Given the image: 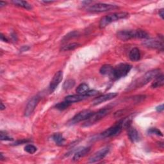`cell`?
<instances>
[{
	"instance_id": "6da1fadb",
	"label": "cell",
	"mask_w": 164,
	"mask_h": 164,
	"mask_svg": "<svg viewBox=\"0 0 164 164\" xmlns=\"http://www.w3.org/2000/svg\"><path fill=\"white\" fill-rule=\"evenodd\" d=\"M131 125V121L129 118H125L120 120L117 124L113 126L108 128L105 131L102 132L100 135L97 136L96 139H104L106 138H110L112 136L119 134L123 128H128Z\"/></svg>"
},
{
	"instance_id": "7a4b0ae2",
	"label": "cell",
	"mask_w": 164,
	"mask_h": 164,
	"mask_svg": "<svg viewBox=\"0 0 164 164\" xmlns=\"http://www.w3.org/2000/svg\"><path fill=\"white\" fill-rule=\"evenodd\" d=\"M160 70L158 69H153L147 71L144 76L133 81L132 84L128 87L126 91L135 90L136 89V88L142 87L143 86L147 84L149 81H151V80L156 78L158 75L160 74Z\"/></svg>"
},
{
	"instance_id": "3957f363",
	"label": "cell",
	"mask_w": 164,
	"mask_h": 164,
	"mask_svg": "<svg viewBox=\"0 0 164 164\" xmlns=\"http://www.w3.org/2000/svg\"><path fill=\"white\" fill-rule=\"evenodd\" d=\"M117 37L121 40L126 41L132 39H149V34L142 30H121L117 33Z\"/></svg>"
},
{
	"instance_id": "277c9868",
	"label": "cell",
	"mask_w": 164,
	"mask_h": 164,
	"mask_svg": "<svg viewBox=\"0 0 164 164\" xmlns=\"http://www.w3.org/2000/svg\"><path fill=\"white\" fill-rule=\"evenodd\" d=\"M129 17V13L128 12H116L106 16L102 17L99 22L100 28H104L106 26L110 24L117 21V20L122 19H126Z\"/></svg>"
},
{
	"instance_id": "5b68a950",
	"label": "cell",
	"mask_w": 164,
	"mask_h": 164,
	"mask_svg": "<svg viewBox=\"0 0 164 164\" xmlns=\"http://www.w3.org/2000/svg\"><path fill=\"white\" fill-rule=\"evenodd\" d=\"M132 69V65L128 64H120L113 68L112 74L110 76L113 80H117L125 77Z\"/></svg>"
},
{
	"instance_id": "8992f818",
	"label": "cell",
	"mask_w": 164,
	"mask_h": 164,
	"mask_svg": "<svg viewBox=\"0 0 164 164\" xmlns=\"http://www.w3.org/2000/svg\"><path fill=\"white\" fill-rule=\"evenodd\" d=\"M110 109L109 108H105L101 109L96 113H93L90 117L87 119L86 121L84 123L83 127H89L91 126L94 125L95 123L99 122L100 120H101L102 118L105 117V116L110 112Z\"/></svg>"
},
{
	"instance_id": "52a82bcc",
	"label": "cell",
	"mask_w": 164,
	"mask_h": 164,
	"mask_svg": "<svg viewBox=\"0 0 164 164\" xmlns=\"http://www.w3.org/2000/svg\"><path fill=\"white\" fill-rule=\"evenodd\" d=\"M119 9V6L106 3H97L91 6H88L87 8V10L91 12H105L108 11H111Z\"/></svg>"
},
{
	"instance_id": "ba28073f",
	"label": "cell",
	"mask_w": 164,
	"mask_h": 164,
	"mask_svg": "<svg viewBox=\"0 0 164 164\" xmlns=\"http://www.w3.org/2000/svg\"><path fill=\"white\" fill-rule=\"evenodd\" d=\"M110 151V146H106L103 148L101 149L96 153H95L92 156H91L88 159V163H95L98 162L102 159H103L109 153Z\"/></svg>"
},
{
	"instance_id": "9c48e42d",
	"label": "cell",
	"mask_w": 164,
	"mask_h": 164,
	"mask_svg": "<svg viewBox=\"0 0 164 164\" xmlns=\"http://www.w3.org/2000/svg\"><path fill=\"white\" fill-rule=\"evenodd\" d=\"M94 112L90 110H84L79 112L76 115H75L68 123H69L70 125H73L82 121H86L87 119L90 117V116Z\"/></svg>"
},
{
	"instance_id": "30bf717a",
	"label": "cell",
	"mask_w": 164,
	"mask_h": 164,
	"mask_svg": "<svg viewBox=\"0 0 164 164\" xmlns=\"http://www.w3.org/2000/svg\"><path fill=\"white\" fill-rule=\"evenodd\" d=\"M142 44L149 48L157 49L159 50L163 51V40H156V39H146L142 43Z\"/></svg>"
},
{
	"instance_id": "8fae6325",
	"label": "cell",
	"mask_w": 164,
	"mask_h": 164,
	"mask_svg": "<svg viewBox=\"0 0 164 164\" xmlns=\"http://www.w3.org/2000/svg\"><path fill=\"white\" fill-rule=\"evenodd\" d=\"M40 100V97L38 95L32 98L27 104L25 110H24V115L26 117H29V116L33 112L37 105H38Z\"/></svg>"
},
{
	"instance_id": "7c38bea8",
	"label": "cell",
	"mask_w": 164,
	"mask_h": 164,
	"mask_svg": "<svg viewBox=\"0 0 164 164\" xmlns=\"http://www.w3.org/2000/svg\"><path fill=\"white\" fill-rule=\"evenodd\" d=\"M62 78H63L62 71H58L54 75L49 87V90L50 93H53L56 90V88L60 84L62 80Z\"/></svg>"
},
{
	"instance_id": "4fadbf2b",
	"label": "cell",
	"mask_w": 164,
	"mask_h": 164,
	"mask_svg": "<svg viewBox=\"0 0 164 164\" xmlns=\"http://www.w3.org/2000/svg\"><path fill=\"white\" fill-rule=\"evenodd\" d=\"M118 94L115 93V92H113V93H109L107 94H105L101 95V96L96 98L95 99H94L92 101V105L95 106V105H99L102 102H104L105 101L111 100L114 98H115L116 96H117Z\"/></svg>"
},
{
	"instance_id": "5bb4252c",
	"label": "cell",
	"mask_w": 164,
	"mask_h": 164,
	"mask_svg": "<svg viewBox=\"0 0 164 164\" xmlns=\"http://www.w3.org/2000/svg\"><path fill=\"white\" fill-rule=\"evenodd\" d=\"M128 135L129 140L133 142H136L140 140V136L138 131L131 126L128 127Z\"/></svg>"
},
{
	"instance_id": "9a60e30c",
	"label": "cell",
	"mask_w": 164,
	"mask_h": 164,
	"mask_svg": "<svg viewBox=\"0 0 164 164\" xmlns=\"http://www.w3.org/2000/svg\"><path fill=\"white\" fill-rule=\"evenodd\" d=\"M88 96L85 94H78V95H68V96L65 97V101L70 102V103H73V102H79L80 101L84 100L87 98H88Z\"/></svg>"
},
{
	"instance_id": "2e32d148",
	"label": "cell",
	"mask_w": 164,
	"mask_h": 164,
	"mask_svg": "<svg viewBox=\"0 0 164 164\" xmlns=\"http://www.w3.org/2000/svg\"><path fill=\"white\" fill-rule=\"evenodd\" d=\"M90 147H84L81 149H78V151L74 153V156L73 158V161H78L80 158H83L87 153L90 151Z\"/></svg>"
},
{
	"instance_id": "e0dca14e",
	"label": "cell",
	"mask_w": 164,
	"mask_h": 164,
	"mask_svg": "<svg viewBox=\"0 0 164 164\" xmlns=\"http://www.w3.org/2000/svg\"><path fill=\"white\" fill-rule=\"evenodd\" d=\"M141 57V54L140 50L136 48V47H134L130 51H129V58L133 62H136L139 61Z\"/></svg>"
},
{
	"instance_id": "ac0fdd59",
	"label": "cell",
	"mask_w": 164,
	"mask_h": 164,
	"mask_svg": "<svg viewBox=\"0 0 164 164\" xmlns=\"http://www.w3.org/2000/svg\"><path fill=\"white\" fill-rule=\"evenodd\" d=\"M163 85H164V77L163 74H160L156 78H155V81L153 82L151 87L155 88L162 87Z\"/></svg>"
},
{
	"instance_id": "d6986e66",
	"label": "cell",
	"mask_w": 164,
	"mask_h": 164,
	"mask_svg": "<svg viewBox=\"0 0 164 164\" xmlns=\"http://www.w3.org/2000/svg\"><path fill=\"white\" fill-rule=\"evenodd\" d=\"M15 5L19 6V7L24 8L26 10H31L32 6L30 4H29L27 2L25 1H20V0H13L12 2Z\"/></svg>"
},
{
	"instance_id": "ffe728a7",
	"label": "cell",
	"mask_w": 164,
	"mask_h": 164,
	"mask_svg": "<svg viewBox=\"0 0 164 164\" xmlns=\"http://www.w3.org/2000/svg\"><path fill=\"white\" fill-rule=\"evenodd\" d=\"M113 68L114 67L110 65H104L101 67L99 73L102 75H108L110 76L112 74Z\"/></svg>"
},
{
	"instance_id": "44dd1931",
	"label": "cell",
	"mask_w": 164,
	"mask_h": 164,
	"mask_svg": "<svg viewBox=\"0 0 164 164\" xmlns=\"http://www.w3.org/2000/svg\"><path fill=\"white\" fill-rule=\"evenodd\" d=\"M53 140L58 146L63 145L64 142H65V139L64 138L63 135H62L61 133H57L54 134L53 135Z\"/></svg>"
},
{
	"instance_id": "7402d4cb",
	"label": "cell",
	"mask_w": 164,
	"mask_h": 164,
	"mask_svg": "<svg viewBox=\"0 0 164 164\" xmlns=\"http://www.w3.org/2000/svg\"><path fill=\"white\" fill-rule=\"evenodd\" d=\"M80 46V44L78 43H69L67 44L65 46H63L62 47H61V50L63 51H71V50H74V49L77 48L78 47H79Z\"/></svg>"
},
{
	"instance_id": "603a6c76",
	"label": "cell",
	"mask_w": 164,
	"mask_h": 164,
	"mask_svg": "<svg viewBox=\"0 0 164 164\" xmlns=\"http://www.w3.org/2000/svg\"><path fill=\"white\" fill-rule=\"evenodd\" d=\"M76 91L78 94H85L88 91H89V87L86 84H81L78 85Z\"/></svg>"
},
{
	"instance_id": "cb8c5ba5",
	"label": "cell",
	"mask_w": 164,
	"mask_h": 164,
	"mask_svg": "<svg viewBox=\"0 0 164 164\" xmlns=\"http://www.w3.org/2000/svg\"><path fill=\"white\" fill-rule=\"evenodd\" d=\"M75 85V81L73 79H69L65 81L63 85V88L64 90H69L73 88Z\"/></svg>"
},
{
	"instance_id": "d4e9b609",
	"label": "cell",
	"mask_w": 164,
	"mask_h": 164,
	"mask_svg": "<svg viewBox=\"0 0 164 164\" xmlns=\"http://www.w3.org/2000/svg\"><path fill=\"white\" fill-rule=\"evenodd\" d=\"M70 105H71L70 102L65 101L64 102H59V103H58L56 105V108L58 109V110H65V109L69 107L70 106Z\"/></svg>"
},
{
	"instance_id": "484cf974",
	"label": "cell",
	"mask_w": 164,
	"mask_h": 164,
	"mask_svg": "<svg viewBox=\"0 0 164 164\" xmlns=\"http://www.w3.org/2000/svg\"><path fill=\"white\" fill-rule=\"evenodd\" d=\"M37 147L32 144H28L25 146L24 151L30 154H33L37 151Z\"/></svg>"
},
{
	"instance_id": "4316f807",
	"label": "cell",
	"mask_w": 164,
	"mask_h": 164,
	"mask_svg": "<svg viewBox=\"0 0 164 164\" xmlns=\"http://www.w3.org/2000/svg\"><path fill=\"white\" fill-rule=\"evenodd\" d=\"M147 133L149 135H156L158 136H163V133L160 132V130H159L158 129L155 128H152L149 129Z\"/></svg>"
},
{
	"instance_id": "83f0119b",
	"label": "cell",
	"mask_w": 164,
	"mask_h": 164,
	"mask_svg": "<svg viewBox=\"0 0 164 164\" xmlns=\"http://www.w3.org/2000/svg\"><path fill=\"white\" fill-rule=\"evenodd\" d=\"M79 35V33L78 32H73L69 33L67 35H66V37H65V39H69L71 38H73V37H76Z\"/></svg>"
},
{
	"instance_id": "f1b7e54d",
	"label": "cell",
	"mask_w": 164,
	"mask_h": 164,
	"mask_svg": "<svg viewBox=\"0 0 164 164\" xmlns=\"http://www.w3.org/2000/svg\"><path fill=\"white\" fill-rule=\"evenodd\" d=\"M1 140H13V139L10 137V136H9L8 135H6V134H5L4 133H3L2 132H1Z\"/></svg>"
},
{
	"instance_id": "f546056e",
	"label": "cell",
	"mask_w": 164,
	"mask_h": 164,
	"mask_svg": "<svg viewBox=\"0 0 164 164\" xmlns=\"http://www.w3.org/2000/svg\"><path fill=\"white\" fill-rule=\"evenodd\" d=\"M99 92L96 91H94V90H92V91H88L86 94L88 95V97H90V96H94V95H97Z\"/></svg>"
},
{
	"instance_id": "4dcf8cb0",
	"label": "cell",
	"mask_w": 164,
	"mask_h": 164,
	"mask_svg": "<svg viewBox=\"0 0 164 164\" xmlns=\"http://www.w3.org/2000/svg\"><path fill=\"white\" fill-rule=\"evenodd\" d=\"M30 49V47L28 46H23L20 49V52H24V51H26L27 50H28Z\"/></svg>"
},
{
	"instance_id": "1f68e13d",
	"label": "cell",
	"mask_w": 164,
	"mask_h": 164,
	"mask_svg": "<svg viewBox=\"0 0 164 164\" xmlns=\"http://www.w3.org/2000/svg\"><path fill=\"white\" fill-rule=\"evenodd\" d=\"M156 109V111L157 112H162L163 110V105L162 104L161 105H160L158 106H157Z\"/></svg>"
},
{
	"instance_id": "d6a6232c",
	"label": "cell",
	"mask_w": 164,
	"mask_h": 164,
	"mask_svg": "<svg viewBox=\"0 0 164 164\" xmlns=\"http://www.w3.org/2000/svg\"><path fill=\"white\" fill-rule=\"evenodd\" d=\"M29 142V140H19L17 142H16L15 143L14 145H19V144H23L25 143V142Z\"/></svg>"
},
{
	"instance_id": "836d02e7",
	"label": "cell",
	"mask_w": 164,
	"mask_h": 164,
	"mask_svg": "<svg viewBox=\"0 0 164 164\" xmlns=\"http://www.w3.org/2000/svg\"><path fill=\"white\" fill-rule=\"evenodd\" d=\"M1 40L3 41V42H8V40L6 39V38L3 35L2 33L1 34Z\"/></svg>"
},
{
	"instance_id": "e575fe53",
	"label": "cell",
	"mask_w": 164,
	"mask_h": 164,
	"mask_svg": "<svg viewBox=\"0 0 164 164\" xmlns=\"http://www.w3.org/2000/svg\"><path fill=\"white\" fill-rule=\"evenodd\" d=\"M159 16L162 17V19H163V16H164V13H163V9H161L159 10Z\"/></svg>"
},
{
	"instance_id": "d590c367",
	"label": "cell",
	"mask_w": 164,
	"mask_h": 164,
	"mask_svg": "<svg viewBox=\"0 0 164 164\" xmlns=\"http://www.w3.org/2000/svg\"><path fill=\"white\" fill-rule=\"evenodd\" d=\"M6 5L5 2H0V8H2L3 6H5Z\"/></svg>"
},
{
	"instance_id": "8d00e7d4",
	"label": "cell",
	"mask_w": 164,
	"mask_h": 164,
	"mask_svg": "<svg viewBox=\"0 0 164 164\" xmlns=\"http://www.w3.org/2000/svg\"><path fill=\"white\" fill-rule=\"evenodd\" d=\"M4 109H5V106L3 105V102H1V110H3Z\"/></svg>"
}]
</instances>
